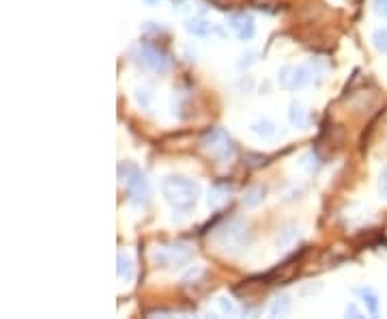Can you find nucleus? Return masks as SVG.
I'll use <instances>...</instances> for the list:
<instances>
[{"label": "nucleus", "instance_id": "f257e3e1", "mask_svg": "<svg viewBox=\"0 0 387 319\" xmlns=\"http://www.w3.org/2000/svg\"><path fill=\"white\" fill-rule=\"evenodd\" d=\"M161 192L174 209L187 212L198 203L200 199V186L183 175H170L163 179L161 183Z\"/></svg>", "mask_w": 387, "mask_h": 319}, {"label": "nucleus", "instance_id": "f03ea898", "mask_svg": "<svg viewBox=\"0 0 387 319\" xmlns=\"http://www.w3.org/2000/svg\"><path fill=\"white\" fill-rule=\"evenodd\" d=\"M215 242H217V246L224 253L239 255V253H243L248 248L250 242H252L250 227L243 220H239V218H232V220L224 222L222 227H217Z\"/></svg>", "mask_w": 387, "mask_h": 319}, {"label": "nucleus", "instance_id": "7ed1b4c3", "mask_svg": "<svg viewBox=\"0 0 387 319\" xmlns=\"http://www.w3.org/2000/svg\"><path fill=\"white\" fill-rule=\"evenodd\" d=\"M191 257H194V248L187 242L163 244L153 251V261L159 268H166V270H178V268L187 266Z\"/></svg>", "mask_w": 387, "mask_h": 319}, {"label": "nucleus", "instance_id": "20e7f679", "mask_svg": "<svg viewBox=\"0 0 387 319\" xmlns=\"http://www.w3.org/2000/svg\"><path fill=\"white\" fill-rule=\"evenodd\" d=\"M200 144L206 151V155H211L213 160H217V162H230L237 151L235 140L230 138L226 129H222V127H211L209 132L202 136Z\"/></svg>", "mask_w": 387, "mask_h": 319}, {"label": "nucleus", "instance_id": "39448f33", "mask_svg": "<svg viewBox=\"0 0 387 319\" xmlns=\"http://www.w3.org/2000/svg\"><path fill=\"white\" fill-rule=\"evenodd\" d=\"M121 168L125 170V175L121 173V181L127 188L131 205H136V207L146 205L148 196H151V188H148V179L144 177V173L138 166H133V164H125Z\"/></svg>", "mask_w": 387, "mask_h": 319}, {"label": "nucleus", "instance_id": "423d86ee", "mask_svg": "<svg viewBox=\"0 0 387 319\" xmlns=\"http://www.w3.org/2000/svg\"><path fill=\"white\" fill-rule=\"evenodd\" d=\"M133 59H136L142 67L155 71V74H168L170 71V59L163 54L159 48L148 46V43H138L133 48Z\"/></svg>", "mask_w": 387, "mask_h": 319}, {"label": "nucleus", "instance_id": "0eeeda50", "mask_svg": "<svg viewBox=\"0 0 387 319\" xmlns=\"http://www.w3.org/2000/svg\"><path fill=\"white\" fill-rule=\"evenodd\" d=\"M310 78H312L310 71L304 65H286V67H282L278 74V82L289 91L304 89V86L310 82Z\"/></svg>", "mask_w": 387, "mask_h": 319}, {"label": "nucleus", "instance_id": "6e6552de", "mask_svg": "<svg viewBox=\"0 0 387 319\" xmlns=\"http://www.w3.org/2000/svg\"><path fill=\"white\" fill-rule=\"evenodd\" d=\"M228 28L239 37L241 41H250L256 33V24H254V18L250 16V13H232L228 16Z\"/></svg>", "mask_w": 387, "mask_h": 319}, {"label": "nucleus", "instance_id": "1a4fd4ad", "mask_svg": "<svg viewBox=\"0 0 387 319\" xmlns=\"http://www.w3.org/2000/svg\"><path fill=\"white\" fill-rule=\"evenodd\" d=\"M116 272H118V281L121 283H131L133 279V259L127 253H118L116 257Z\"/></svg>", "mask_w": 387, "mask_h": 319}, {"label": "nucleus", "instance_id": "9d476101", "mask_svg": "<svg viewBox=\"0 0 387 319\" xmlns=\"http://www.w3.org/2000/svg\"><path fill=\"white\" fill-rule=\"evenodd\" d=\"M187 28V33L191 35H196V37H206V35H211L213 33V24L209 20H202V18H194L185 24Z\"/></svg>", "mask_w": 387, "mask_h": 319}, {"label": "nucleus", "instance_id": "9b49d317", "mask_svg": "<svg viewBox=\"0 0 387 319\" xmlns=\"http://www.w3.org/2000/svg\"><path fill=\"white\" fill-rule=\"evenodd\" d=\"M357 294H360V298L364 300V304H366V309H368V313H370V315H377V313H379V296H377L375 289H370V287H362Z\"/></svg>", "mask_w": 387, "mask_h": 319}, {"label": "nucleus", "instance_id": "f8f14e48", "mask_svg": "<svg viewBox=\"0 0 387 319\" xmlns=\"http://www.w3.org/2000/svg\"><path fill=\"white\" fill-rule=\"evenodd\" d=\"M250 129L252 132H254L256 136H261V138H273L276 136V125L269 121V119H258V121H254L250 125Z\"/></svg>", "mask_w": 387, "mask_h": 319}, {"label": "nucleus", "instance_id": "ddd939ff", "mask_svg": "<svg viewBox=\"0 0 387 319\" xmlns=\"http://www.w3.org/2000/svg\"><path fill=\"white\" fill-rule=\"evenodd\" d=\"M289 119L295 127H306L308 125V112L304 110L302 104H297V101H293L291 104V110H289Z\"/></svg>", "mask_w": 387, "mask_h": 319}, {"label": "nucleus", "instance_id": "4468645a", "mask_svg": "<svg viewBox=\"0 0 387 319\" xmlns=\"http://www.w3.org/2000/svg\"><path fill=\"white\" fill-rule=\"evenodd\" d=\"M265 186H254V188H250V190L245 192V196H243V205L245 207H256L258 203H263V199H265Z\"/></svg>", "mask_w": 387, "mask_h": 319}, {"label": "nucleus", "instance_id": "2eb2a0df", "mask_svg": "<svg viewBox=\"0 0 387 319\" xmlns=\"http://www.w3.org/2000/svg\"><path fill=\"white\" fill-rule=\"evenodd\" d=\"M228 194H230V188H228V186H215V188H211V192H209V205H213V207L222 205V203L228 199Z\"/></svg>", "mask_w": 387, "mask_h": 319}, {"label": "nucleus", "instance_id": "dca6fc26", "mask_svg": "<svg viewBox=\"0 0 387 319\" xmlns=\"http://www.w3.org/2000/svg\"><path fill=\"white\" fill-rule=\"evenodd\" d=\"M289 309H291V300H289V296H278L269 313H271L273 317H278V315L282 317V315H286V313H289Z\"/></svg>", "mask_w": 387, "mask_h": 319}, {"label": "nucleus", "instance_id": "f3484780", "mask_svg": "<svg viewBox=\"0 0 387 319\" xmlns=\"http://www.w3.org/2000/svg\"><path fill=\"white\" fill-rule=\"evenodd\" d=\"M372 43H375V48L379 52H387V26L377 28V31L372 33Z\"/></svg>", "mask_w": 387, "mask_h": 319}, {"label": "nucleus", "instance_id": "a211bd4d", "mask_svg": "<svg viewBox=\"0 0 387 319\" xmlns=\"http://www.w3.org/2000/svg\"><path fill=\"white\" fill-rule=\"evenodd\" d=\"M372 11L377 18L387 20V0H372Z\"/></svg>", "mask_w": 387, "mask_h": 319}, {"label": "nucleus", "instance_id": "6ab92c4d", "mask_svg": "<svg viewBox=\"0 0 387 319\" xmlns=\"http://www.w3.org/2000/svg\"><path fill=\"white\" fill-rule=\"evenodd\" d=\"M217 304H219V309H222V313H224V315H237L235 304H232L228 298H219V300H217Z\"/></svg>", "mask_w": 387, "mask_h": 319}, {"label": "nucleus", "instance_id": "aec40b11", "mask_svg": "<svg viewBox=\"0 0 387 319\" xmlns=\"http://www.w3.org/2000/svg\"><path fill=\"white\" fill-rule=\"evenodd\" d=\"M379 194H381V199L387 201V166L383 168L381 177H379Z\"/></svg>", "mask_w": 387, "mask_h": 319}, {"label": "nucleus", "instance_id": "412c9836", "mask_svg": "<svg viewBox=\"0 0 387 319\" xmlns=\"http://www.w3.org/2000/svg\"><path fill=\"white\" fill-rule=\"evenodd\" d=\"M347 315H353V317H362V313H360V311H357V309L353 307V304H351V307L347 309Z\"/></svg>", "mask_w": 387, "mask_h": 319}, {"label": "nucleus", "instance_id": "4be33fe9", "mask_svg": "<svg viewBox=\"0 0 387 319\" xmlns=\"http://www.w3.org/2000/svg\"><path fill=\"white\" fill-rule=\"evenodd\" d=\"M144 3H146L148 7H153V5H157V3H159V0H144Z\"/></svg>", "mask_w": 387, "mask_h": 319}]
</instances>
